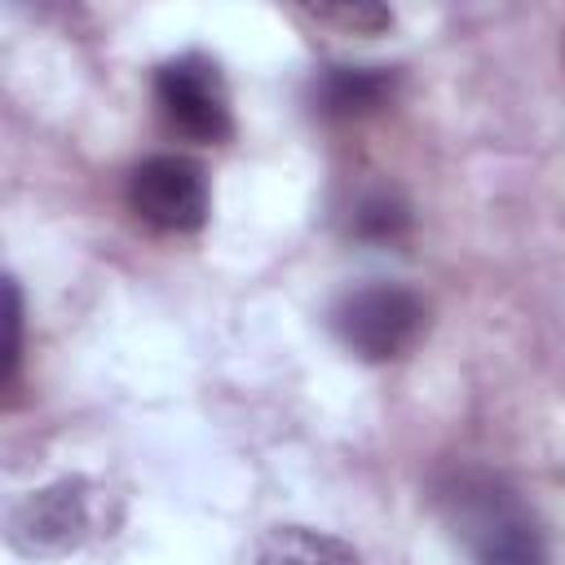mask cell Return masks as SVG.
I'll use <instances>...</instances> for the list:
<instances>
[{"label":"cell","mask_w":565,"mask_h":565,"mask_svg":"<svg viewBox=\"0 0 565 565\" xmlns=\"http://www.w3.org/2000/svg\"><path fill=\"white\" fill-rule=\"evenodd\" d=\"M441 503L477 565H547V534L539 516L503 481L468 472L441 494Z\"/></svg>","instance_id":"6da1fadb"},{"label":"cell","mask_w":565,"mask_h":565,"mask_svg":"<svg viewBox=\"0 0 565 565\" xmlns=\"http://www.w3.org/2000/svg\"><path fill=\"white\" fill-rule=\"evenodd\" d=\"M331 331L362 362H397L428 331V305L402 282H366L331 305Z\"/></svg>","instance_id":"7a4b0ae2"},{"label":"cell","mask_w":565,"mask_h":565,"mask_svg":"<svg viewBox=\"0 0 565 565\" xmlns=\"http://www.w3.org/2000/svg\"><path fill=\"white\" fill-rule=\"evenodd\" d=\"M93 521H97V486L84 477H62L18 499L9 508L4 534L18 556L57 561L71 556L93 534Z\"/></svg>","instance_id":"3957f363"},{"label":"cell","mask_w":565,"mask_h":565,"mask_svg":"<svg viewBox=\"0 0 565 565\" xmlns=\"http://www.w3.org/2000/svg\"><path fill=\"white\" fill-rule=\"evenodd\" d=\"M154 106L168 132L199 141V146H221L234 132V110H230V84L221 66L203 53H181L168 57L154 71Z\"/></svg>","instance_id":"277c9868"},{"label":"cell","mask_w":565,"mask_h":565,"mask_svg":"<svg viewBox=\"0 0 565 565\" xmlns=\"http://www.w3.org/2000/svg\"><path fill=\"white\" fill-rule=\"evenodd\" d=\"M128 207L159 234H194L207 221V177L185 154H150L128 177Z\"/></svg>","instance_id":"5b68a950"},{"label":"cell","mask_w":565,"mask_h":565,"mask_svg":"<svg viewBox=\"0 0 565 565\" xmlns=\"http://www.w3.org/2000/svg\"><path fill=\"white\" fill-rule=\"evenodd\" d=\"M397 75L388 66H327L313 75L309 97L322 115L331 119H353V115H371L393 97Z\"/></svg>","instance_id":"8992f818"},{"label":"cell","mask_w":565,"mask_h":565,"mask_svg":"<svg viewBox=\"0 0 565 565\" xmlns=\"http://www.w3.org/2000/svg\"><path fill=\"white\" fill-rule=\"evenodd\" d=\"M256 565H362V556L327 534V530H313V525H278L260 539V552H256Z\"/></svg>","instance_id":"52a82bcc"},{"label":"cell","mask_w":565,"mask_h":565,"mask_svg":"<svg viewBox=\"0 0 565 565\" xmlns=\"http://www.w3.org/2000/svg\"><path fill=\"white\" fill-rule=\"evenodd\" d=\"M406 221H411L406 203H402L393 190H375V194L358 199V207H353V216H349V230H353L358 238H371V243H393V238L406 230Z\"/></svg>","instance_id":"ba28073f"},{"label":"cell","mask_w":565,"mask_h":565,"mask_svg":"<svg viewBox=\"0 0 565 565\" xmlns=\"http://www.w3.org/2000/svg\"><path fill=\"white\" fill-rule=\"evenodd\" d=\"M318 22H335V26H344V31H353V35H375V31H384V26H393V13L384 9V4H318V9H309Z\"/></svg>","instance_id":"9c48e42d"},{"label":"cell","mask_w":565,"mask_h":565,"mask_svg":"<svg viewBox=\"0 0 565 565\" xmlns=\"http://www.w3.org/2000/svg\"><path fill=\"white\" fill-rule=\"evenodd\" d=\"M4 296H9V313H4V327H9V340H4V380H13L18 358H22V291H18L13 278L4 282Z\"/></svg>","instance_id":"30bf717a"},{"label":"cell","mask_w":565,"mask_h":565,"mask_svg":"<svg viewBox=\"0 0 565 565\" xmlns=\"http://www.w3.org/2000/svg\"><path fill=\"white\" fill-rule=\"evenodd\" d=\"M561 53H565V49H561Z\"/></svg>","instance_id":"8fae6325"}]
</instances>
